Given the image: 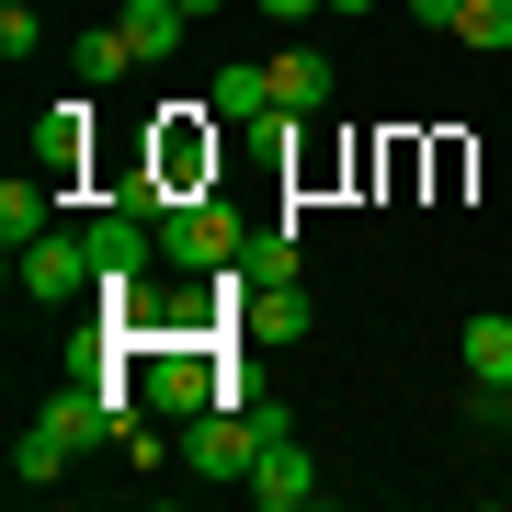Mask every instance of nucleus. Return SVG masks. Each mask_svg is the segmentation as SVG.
<instances>
[{
	"instance_id": "18",
	"label": "nucleus",
	"mask_w": 512,
	"mask_h": 512,
	"mask_svg": "<svg viewBox=\"0 0 512 512\" xmlns=\"http://www.w3.org/2000/svg\"><path fill=\"white\" fill-rule=\"evenodd\" d=\"M183 12H194V23H217V12H228V0H183Z\"/></svg>"
},
{
	"instance_id": "16",
	"label": "nucleus",
	"mask_w": 512,
	"mask_h": 512,
	"mask_svg": "<svg viewBox=\"0 0 512 512\" xmlns=\"http://www.w3.org/2000/svg\"><path fill=\"white\" fill-rule=\"evenodd\" d=\"M399 12H410V23H444V35H456V12H467V0H399Z\"/></svg>"
},
{
	"instance_id": "19",
	"label": "nucleus",
	"mask_w": 512,
	"mask_h": 512,
	"mask_svg": "<svg viewBox=\"0 0 512 512\" xmlns=\"http://www.w3.org/2000/svg\"><path fill=\"white\" fill-rule=\"evenodd\" d=\"M330 12H376V0H330Z\"/></svg>"
},
{
	"instance_id": "5",
	"label": "nucleus",
	"mask_w": 512,
	"mask_h": 512,
	"mask_svg": "<svg viewBox=\"0 0 512 512\" xmlns=\"http://www.w3.org/2000/svg\"><path fill=\"white\" fill-rule=\"evenodd\" d=\"M80 160H92V92H69V103L35 126V171H46V183H69Z\"/></svg>"
},
{
	"instance_id": "13",
	"label": "nucleus",
	"mask_w": 512,
	"mask_h": 512,
	"mask_svg": "<svg viewBox=\"0 0 512 512\" xmlns=\"http://www.w3.org/2000/svg\"><path fill=\"white\" fill-rule=\"evenodd\" d=\"M80 444H57L46 421H23V444H12V490H57V467H69Z\"/></svg>"
},
{
	"instance_id": "15",
	"label": "nucleus",
	"mask_w": 512,
	"mask_h": 512,
	"mask_svg": "<svg viewBox=\"0 0 512 512\" xmlns=\"http://www.w3.org/2000/svg\"><path fill=\"white\" fill-rule=\"evenodd\" d=\"M46 46V23H35V0H0V57H12V69H23V57H35Z\"/></svg>"
},
{
	"instance_id": "6",
	"label": "nucleus",
	"mask_w": 512,
	"mask_h": 512,
	"mask_svg": "<svg viewBox=\"0 0 512 512\" xmlns=\"http://www.w3.org/2000/svg\"><path fill=\"white\" fill-rule=\"evenodd\" d=\"M23 262V296H80V285H92V239H35V251H12Z\"/></svg>"
},
{
	"instance_id": "11",
	"label": "nucleus",
	"mask_w": 512,
	"mask_h": 512,
	"mask_svg": "<svg viewBox=\"0 0 512 512\" xmlns=\"http://www.w3.org/2000/svg\"><path fill=\"white\" fill-rule=\"evenodd\" d=\"M467 387H512V319H467Z\"/></svg>"
},
{
	"instance_id": "17",
	"label": "nucleus",
	"mask_w": 512,
	"mask_h": 512,
	"mask_svg": "<svg viewBox=\"0 0 512 512\" xmlns=\"http://www.w3.org/2000/svg\"><path fill=\"white\" fill-rule=\"evenodd\" d=\"M308 12H330V0H262V23H308Z\"/></svg>"
},
{
	"instance_id": "14",
	"label": "nucleus",
	"mask_w": 512,
	"mask_h": 512,
	"mask_svg": "<svg viewBox=\"0 0 512 512\" xmlns=\"http://www.w3.org/2000/svg\"><path fill=\"white\" fill-rule=\"evenodd\" d=\"M456 35H467L478 57H512V0H467V12H456Z\"/></svg>"
},
{
	"instance_id": "3",
	"label": "nucleus",
	"mask_w": 512,
	"mask_h": 512,
	"mask_svg": "<svg viewBox=\"0 0 512 512\" xmlns=\"http://www.w3.org/2000/svg\"><path fill=\"white\" fill-rule=\"evenodd\" d=\"M80 239H92V296H126V285L148 274V251H160V228H137V205H114V217H92Z\"/></svg>"
},
{
	"instance_id": "8",
	"label": "nucleus",
	"mask_w": 512,
	"mask_h": 512,
	"mask_svg": "<svg viewBox=\"0 0 512 512\" xmlns=\"http://www.w3.org/2000/svg\"><path fill=\"white\" fill-rule=\"evenodd\" d=\"M274 69V114H319L330 103V57L319 46H285V57H262Z\"/></svg>"
},
{
	"instance_id": "1",
	"label": "nucleus",
	"mask_w": 512,
	"mask_h": 512,
	"mask_svg": "<svg viewBox=\"0 0 512 512\" xmlns=\"http://www.w3.org/2000/svg\"><path fill=\"white\" fill-rule=\"evenodd\" d=\"M239 251H251V239H239V217H228V205H205V194H171V205H160V262H183V274H205V285H217Z\"/></svg>"
},
{
	"instance_id": "12",
	"label": "nucleus",
	"mask_w": 512,
	"mask_h": 512,
	"mask_svg": "<svg viewBox=\"0 0 512 512\" xmlns=\"http://www.w3.org/2000/svg\"><path fill=\"white\" fill-rule=\"evenodd\" d=\"M69 57H80V92H103V80H126V69H137V46H126V23H92V35H80Z\"/></svg>"
},
{
	"instance_id": "10",
	"label": "nucleus",
	"mask_w": 512,
	"mask_h": 512,
	"mask_svg": "<svg viewBox=\"0 0 512 512\" xmlns=\"http://www.w3.org/2000/svg\"><path fill=\"white\" fill-rule=\"evenodd\" d=\"M114 23H126V46H137V69H148V57H171V46L194 35V12H183V0H126V12H114Z\"/></svg>"
},
{
	"instance_id": "2",
	"label": "nucleus",
	"mask_w": 512,
	"mask_h": 512,
	"mask_svg": "<svg viewBox=\"0 0 512 512\" xmlns=\"http://www.w3.org/2000/svg\"><path fill=\"white\" fill-rule=\"evenodd\" d=\"M274 433H285L274 410H194V433H183V467H194V478H251V456H262Z\"/></svg>"
},
{
	"instance_id": "9",
	"label": "nucleus",
	"mask_w": 512,
	"mask_h": 512,
	"mask_svg": "<svg viewBox=\"0 0 512 512\" xmlns=\"http://www.w3.org/2000/svg\"><path fill=\"white\" fill-rule=\"evenodd\" d=\"M205 114H228V126L274 114V69H262V57H228V69H217V92H205Z\"/></svg>"
},
{
	"instance_id": "7",
	"label": "nucleus",
	"mask_w": 512,
	"mask_h": 512,
	"mask_svg": "<svg viewBox=\"0 0 512 512\" xmlns=\"http://www.w3.org/2000/svg\"><path fill=\"white\" fill-rule=\"evenodd\" d=\"M46 217H57L46 171H12V183H0V251H35V239H46Z\"/></svg>"
},
{
	"instance_id": "4",
	"label": "nucleus",
	"mask_w": 512,
	"mask_h": 512,
	"mask_svg": "<svg viewBox=\"0 0 512 512\" xmlns=\"http://www.w3.org/2000/svg\"><path fill=\"white\" fill-rule=\"evenodd\" d=\"M239 490H251L262 512H308V501H319V467H308V444H296V433H274V444L251 456V478H239Z\"/></svg>"
}]
</instances>
